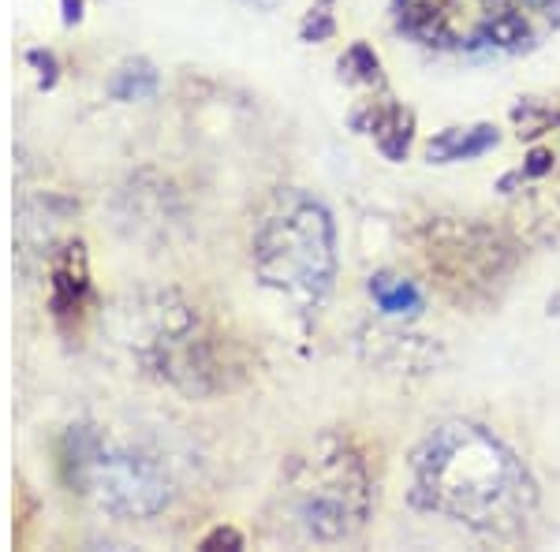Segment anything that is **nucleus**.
Segmentation results:
<instances>
[{"label":"nucleus","instance_id":"0eeeda50","mask_svg":"<svg viewBox=\"0 0 560 552\" xmlns=\"http://www.w3.org/2000/svg\"><path fill=\"white\" fill-rule=\"evenodd\" d=\"M359 131H370L377 142V150L385 153L388 161H404L411 150L415 139V116L404 105L396 102H370L351 116Z\"/></svg>","mask_w":560,"mask_h":552},{"label":"nucleus","instance_id":"1a4fd4ad","mask_svg":"<svg viewBox=\"0 0 560 552\" xmlns=\"http://www.w3.org/2000/svg\"><path fill=\"white\" fill-rule=\"evenodd\" d=\"M497 146V131L490 124H478V128H448L427 146V157L433 165H453V161H475L482 153Z\"/></svg>","mask_w":560,"mask_h":552},{"label":"nucleus","instance_id":"f3484780","mask_svg":"<svg viewBox=\"0 0 560 552\" xmlns=\"http://www.w3.org/2000/svg\"><path fill=\"white\" fill-rule=\"evenodd\" d=\"M549 168H553V153H549V150H535V153H530V157H527V165H523V176H546V172Z\"/></svg>","mask_w":560,"mask_h":552},{"label":"nucleus","instance_id":"6e6552de","mask_svg":"<svg viewBox=\"0 0 560 552\" xmlns=\"http://www.w3.org/2000/svg\"><path fill=\"white\" fill-rule=\"evenodd\" d=\"M86 258H83V243H75V247L65 250V258L57 261V269H52V280H49V298H52V314H57L60 321L71 318V314L83 310L86 303Z\"/></svg>","mask_w":560,"mask_h":552},{"label":"nucleus","instance_id":"2eb2a0df","mask_svg":"<svg viewBox=\"0 0 560 552\" xmlns=\"http://www.w3.org/2000/svg\"><path fill=\"white\" fill-rule=\"evenodd\" d=\"M198 549H243V538L232 527H217V530L206 533Z\"/></svg>","mask_w":560,"mask_h":552},{"label":"nucleus","instance_id":"20e7f679","mask_svg":"<svg viewBox=\"0 0 560 552\" xmlns=\"http://www.w3.org/2000/svg\"><path fill=\"white\" fill-rule=\"evenodd\" d=\"M295 522L314 541H345L366 527L374 508V478L363 451L340 433H322L292 467Z\"/></svg>","mask_w":560,"mask_h":552},{"label":"nucleus","instance_id":"ddd939ff","mask_svg":"<svg viewBox=\"0 0 560 552\" xmlns=\"http://www.w3.org/2000/svg\"><path fill=\"white\" fill-rule=\"evenodd\" d=\"M337 34V15H332V0H318L300 23V38L303 42H329Z\"/></svg>","mask_w":560,"mask_h":552},{"label":"nucleus","instance_id":"a211bd4d","mask_svg":"<svg viewBox=\"0 0 560 552\" xmlns=\"http://www.w3.org/2000/svg\"><path fill=\"white\" fill-rule=\"evenodd\" d=\"M83 20V0H65V23H79Z\"/></svg>","mask_w":560,"mask_h":552},{"label":"nucleus","instance_id":"9b49d317","mask_svg":"<svg viewBox=\"0 0 560 552\" xmlns=\"http://www.w3.org/2000/svg\"><path fill=\"white\" fill-rule=\"evenodd\" d=\"M108 94L116 102H147V97L158 94V71H153L150 60H128L108 83Z\"/></svg>","mask_w":560,"mask_h":552},{"label":"nucleus","instance_id":"f257e3e1","mask_svg":"<svg viewBox=\"0 0 560 552\" xmlns=\"http://www.w3.org/2000/svg\"><path fill=\"white\" fill-rule=\"evenodd\" d=\"M415 501L486 538H520L535 522L538 485L520 456L475 422H445L411 459Z\"/></svg>","mask_w":560,"mask_h":552},{"label":"nucleus","instance_id":"39448f33","mask_svg":"<svg viewBox=\"0 0 560 552\" xmlns=\"http://www.w3.org/2000/svg\"><path fill=\"white\" fill-rule=\"evenodd\" d=\"M65 470L75 493L116 519H150L173 501V482L153 456L108 445L94 430H71Z\"/></svg>","mask_w":560,"mask_h":552},{"label":"nucleus","instance_id":"423d86ee","mask_svg":"<svg viewBox=\"0 0 560 552\" xmlns=\"http://www.w3.org/2000/svg\"><path fill=\"white\" fill-rule=\"evenodd\" d=\"M427 266L456 303L490 298L516 266L512 247L475 221H438L427 235Z\"/></svg>","mask_w":560,"mask_h":552},{"label":"nucleus","instance_id":"f03ea898","mask_svg":"<svg viewBox=\"0 0 560 552\" xmlns=\"http://www.w3.org/2000/svg\"><path fill=\"white\" fill-rule=\"evenodd\" d=\"M250 261L266 287L288 303L318 306L337 277V228L306 191H277L250 235Z\"/></svg>","mask_w":560,"mask_h":552},{"label":"nucleus","instance_id":"7ed1b4c3","mask_svg":"<svg viewBox=\"0 0 560 552\" xmlns=\"http://www.w3.org/2000/svg\"><path fill=\"white\" fill-rule=\"evenodd\" d=\"M400 31L445 52H523L560 26V0H396Z\"/></svg>","mask_w":560,"mask_h":552},{"label":"nucleus","instance_id":"f8f14e48","mask_svg":"<svg viewBox=\"0 0 560 552\" xmlns=\"http://www.w3.org/2000/svg\"><path fill=\"white\" fill-rule=\"evenodd\" d=\"M340 71L351 79V83H366V86H382V60L370 49L366 42H355L340 60Z\"/></svg>","mask_w":560,"mask_h":552},{"label":"nucleus","instance_id":"4468645a","mask_svg":"<svg viewBox=\"0 0 560 552\" xmlns=\"http://www.w3.org/2000/svg\"><path fill=\"white\" fill-rule=\"evenodd\" d=\"M512 116H516V124H520V139H535V134L557 128V124H560V113H553V108H541L535 102L520 105Z\"/></svg>","mask_w":560,"mask_h":552},{"label":"nucleus","instance_id":"dca6fc26","mask_svg":"<svg viewBox=\"0 0 560 552\" xmlns=\"http://www.w3.org/2000/svg\"><path fill=\"white\" fill-rule=\"evenodd\" d=\"M26 60L42 68V75H45V79H42V86H52V83H57V60H52V52L31 49V52H26Z\"/></svg>","mask_w":560,"mask_h":552},{"label":"nucleus","instance_id":"9d476101","mask_svg":"<svg viewBox=\"0 0 560 552\" xmlns=\"http://www.w3.org/2000/svg\"><path fill=\"white\" fill-rule=\"evenodd\" d=\"M370 295H374L377 310L388 318H415L422 310V295L411 280L393 277V273H377L370 277Z\"/></svg>","mask_w":560,"mask_h":552},{"label":"nucleus","instance_id":"6ab92c4d","mask_svg":"<svg viewBox=\"0 0 560 552\" xmlns=\"http://www.w3.org/2000/svg\"><path fill=\"white\" fill-rule=\"evenodd\" d=\"M247 4H255V8H273L277 0H247Z\"/></svg>","mask_w":560,"mask_h":552}]
</instances>
